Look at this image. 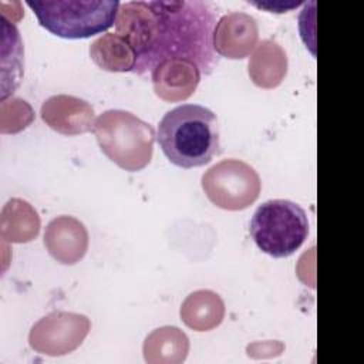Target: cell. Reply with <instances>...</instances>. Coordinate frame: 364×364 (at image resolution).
<instances>
[{
    "mask_svg": "<svg viewBox=\"0 0 364 364\" xmlns=\"http://www.w3.org/2000/svg\"><path fill=\"white\" fill-rule=\"evenodd\" d=\"M0 131L1 134H14L27 128L34 121L31 105L17 97L3 100L0 104Z\"/></svg>",
    "mask_w": 364,
    "mask_h": 364,
    "instance_id": "17",
    "label": "cell"
},
{
    "mask_svg": "<svg viewBox=\"0 0 364 364\" xmlns=\"http://www.w3.org/2000/svg\"><path fill=\"white\" fill-rule=\"evenodd\" d=\"M284 350V344L274 340V341H259V343H253V344H249L246 351H247V355L249 357H253L255 358H260V357H272V355H279L282 354Z\"/></svg>",
    "mask_w": 364,
    "mask_h": 364,
    "instance_id": "18",
    "label": "cell"
},
{
    "mask_svg": "<svg viewBox=\"0 0 364 364\" xmlns=\"http://www.w3.org/2000/svg\"><path fill=\"white\" fill-rule=\"evenodd\" d=\"M155 94L168 102L189 98L199 81V65L188 58H168L158 63L151 73Z\"/></svg>",
    "mask_w": 364,
    "mask_h": 364,
    "instance_id": "11",
    "label": "cell"
},
{
    "mask_svg": "<svg viewBox=\"0 0 364 364\" xmlns=\"http://www.w3.org/2000/svg\"><path fill=\"white\" fill-rule=\"evenodd\" d=\"M287 54L284 48L274 40H262L253 50L247 73L255 85L260 88H274L284 80L287 74Z\"/></svg>",
    "mask_w": 364,
    "mask_h": 364,
    "instance_id": "12",
    "label": "cell"
},
{
    "mask_svg": "<svg viewBox=\"0 0 364 364\" xmlns=\"http://www.w3.org/2000/svg\"><path fill=\"white\" fill-rule=\"evenodd\" d=\"M118 0H28L38 23L64 38H88L115 24Z\"/></svg>",
    "mask_w": 364,
    "mask_h": 364,
    "instance_id": "4",
    "label": "cell"
},
{
    "mask_svg": "<svg viewBox=\"0 0 364 364\" xmlns=\"http://www.w3.org/2000/svg\"><path fill=\"white\" fill-rule=\"evenodd\" d=\"M148 364H179L189 353V338L176 326H164L151 331L142 346Z\"/></svg>",
    "mask_w": 364,
    "mask_h": 364,
    "instance_id": "15",
    "label": "cell"
},
{
    "mask_svg": "<svg viewBox=\"0 0 364 364\" xmlns=\"http://www.w3.org/2000/svg\"><path fill=\"white\" fill-rule=\"evenodd\" d=\"M44 246L63 264H75L88 250V230L74 216L61 215L51 219L44 230Z\"/></svg>",
    "mask_w": 364,
    "mask_h": 364,
    "instance_id": "10",
    "label": "cell"
},
{
    "mask_svg": "<svg viewBox=\"0 0 364 364\" xmlns=\"http://www.w3.org/2000/svg\"><path fill=\"white\" fill-rule=\"evenodd\" d=\"M156 139L165 156L181 168L206 165L220 151L216 114L198 104L168 111L159 121Z\"/></svg>",
    "mask_w": 364,
    "mask_h": 364,
    "instance_id": "2",
    "label": "cell"
},
{
    "mask_svg": "<svg viewBox=\"0 0 364 364\" xmlns=\"http://www.w3.org/2000/svg\"><path fill=\"white\" fill-rule=\"evenodd\" d=\"M40 114L51 129L68 136L90 132L95 124L92 105L82 98L67 94L48 97L41 104Z\"/></svg>",
    "mask_w": 364,
    "mask_h": 364,
    "instance_id": "9",
    "label": "cell"
},
{
    "mask_svg": "<svg viewBox=\"0 0 364 364\" xmlns=\"http://www.w3.org/2000/svg\"><path fill=\"white\" fill-rule=\"evenodd\" d=\"M257 38L256 18L243 11H232L218 20L212 33V47L222 57L240 60L255 50Z\"/></svg>",
    "mask_w": 364,
    "mask_h": 364,
    "instance_id": "8",
    "label": "cell"
},
{
    "mask_svg": "<svg viewBox=\"0 0 364 364\" xmlns=\"http://www.w3.org/2000/svg\"><path fill=\"white\" fill-rule=\"evenodd\" d=\"M250 235L256 246L266 255L287 257L307 239V213L289 199L266 200L252 216Z\"/></svg>",
    "mask_w": 364,
    "mask_h": 364,
    "instance_id": "5",
    "label": "cell"
},
{
    "mask_svg": "<svg viewBox=\"0 0 364 364\" xmlns=\"http://www.w3.org/2000/svg\"><path fill=\"white\" fill-rule=\"evenodd\" d=\"M208 199L220 209L242 210L249 208L262 189L256 169L245 161L229 158L210 166L200 179Z\"/></svg>",
    "mask_w": 364,
    "mask_h": 364,
    "instance_id": "6",
    "label": "cell"
},
{
    "mask_svg": "<svg viewBox=\"0 0 364 364\" xmlns=\"http://www.w3.org/2000/svg\"><path fill=\"white\" fill-rule=\"evenodd\" d=\"M94 134L100 149L119 168L136 172L152 159L155 129L124 109H107L97 117Z\"/></svg>",
    "mask_w": 364,
    "mask_h": 364,
    "instance_id": "3",
    "label": "cell"
},
{
    "mask_svg": "<svg viewBox=\"0 0 364 364\" xmlns=\"http://www.w3.org/2000/svg\"><path fill=\"white\" fill-rule=\"evenodd\" d=\"M92 61L102 70L125 73L135 70L136 53L131 44L117 33H105L90 46Z\"/></svg>",
    "mask_w": 364,
    "mask_h": 364,
    "instance_id": "16",
    "label": "cell"
},
{
    "mask_svg": "<svg viewBox=\"0 0 364 364\" xmlns=\"http://www.w3.org/2000/svg\"><path fill=\"white\" fill-rule=\"evenodd\" d=\"M179 316L186 327L195 331H209L223 321L225 303L212 290H195L182 301Z\"/></svg>",
    "mask_w": 364,
    "mask_h": 364,
    "instance_id": "13",
    "label": "cell"
},
{
    "mask_svg": "<svg viewBox=\"0 0 364 364\" xmlns=\"http://www.w3.org/2000/svg\"><path fill=\"white\" fill-rule=\"evenodd\" d=\"M41 220L37 210L20 198L9 199L0 213V236L10 243H27L37 237Z\"/></svg>",
    "mask_w": 364,
    "mask_h": 364,
    "instance_id": "14",
    "label": "cell"
},
{
    "mask_svg": "<svg viewBox=\"0 0 364 364\" xmlns=\"http://www.w3.org/2000/svg\"><path fill=\"white\" fill-rule=\"evenodd\" d=\"M91 330L87 316L73 311H51L28 333L30 347L44 355L60 357L78 348Z\"/></svg>",
    "mask_w": 364,
    "mask_h": 364,
    "instance_id": "7",
    "label": "cell"
},
{
    "mask_svg": "<svg viewBox=\"0 0 364 364\" xmlns=\"http://www.w3.org/2000/svg\"><path fill=\"white\" fill-rule=\"evenodd\" d=\"M212 14L202 3L128 1L118 9L115 28L136 53L135 71L168 58H188L206 67Z\"/></svg>",
    "mask_w": 364,
    "mask_h": 364,
    "instance_id": "1",
    "label": "cell"
}]
</instances>
